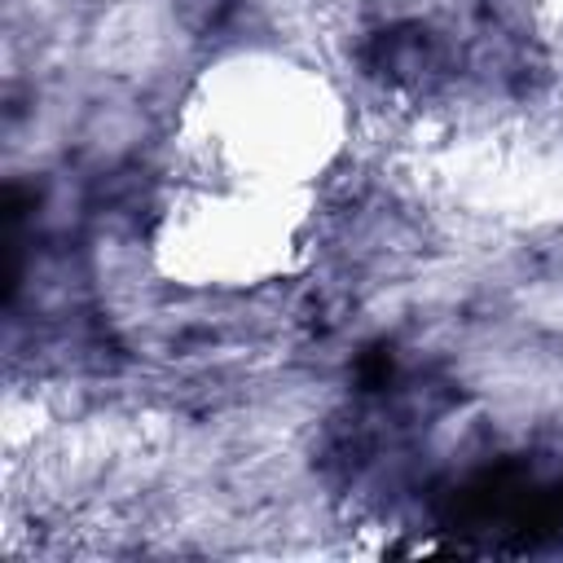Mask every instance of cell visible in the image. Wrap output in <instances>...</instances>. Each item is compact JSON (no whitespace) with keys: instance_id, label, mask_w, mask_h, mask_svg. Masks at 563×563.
<instances>
[{"instance_id":"cell-2","label":"cell","mask_w":563,"mask_h":563,"mask_svg":"<svg viewBox=\"0 0 563 563\" xmlns=\"http://www.w3.org/2000/svg\"><path fill=\"white\" fill-rule=\"evenodd\" d=\"M154 251L185 286L246 290L299 264L303 216L290 207V189L216 180L167 207Z\"/></svg>"},{"instance_id":"cell-1","label":"cell","mask_w":563,"mask_h":563,"mask_svg":"<svg viewBox=\"0 0 563 563\" xmlns=\"http://www.w3.org/2000/svg\"><path fill=\"white\" fill-rule=\"evenodd\" d=\"M194 119L216 180L295 189L334 150V101L321 79L277 57H238L207 75Z\"/></svg>"}]
</instances>
